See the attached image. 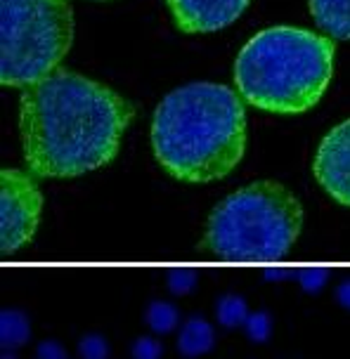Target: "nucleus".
Segmentation results:
<instances>
[{
    "label": "nucleus",
    "mask_w": 350,
    "mask_h": 359,
    "mask_svg": "<svg viewBox=\"0 0 350 359\" xmlns=\"http://www.w3.org/2000/svg\"><path fill=\"white\" fill-rule=\"evenodd\" d=\"M251 0H166L175 27L184 34H211L230 27Z\"/></svg>",
    "instance_id": "obj_8"
},
{
    "label": "nucleus",
    "mask_w": 350,
    "mask_h": 359,
    "mask_svg": "<svg viewBox=\"0 0 350 359\" xmlns=\"http://www.w3.org/2000/svg\"><path fill=\"white\" fill-rule=\"evenodd\" d=\"M215 314H218V322L227 329H237L249 319L246 303L239 296H222L218 300V307H215Z\"/></svg>",
    "instance_id": "obj_12"
},
{
    "label": "nucleus",
    "mask_w": 350,
    "mask_h": 359,
    "mask_svg": "<svg viewBox=\"0 0 350 359\" xmlns=\"http://www.w3.org/2000/svg\"><path fill=\"white\" fill-rule=\"evenodd\" d=\"M336 300H339L343 307H348V310H350V279L343 281V284L336 288Z\"/></svg>",
    "instance_id": "obj_20"
},
{
    "label": "nucleus",
    "mask_w": 350,
    "mask_h": 359,
    "mask_svg": "<svg viewBox=\"0 0 350 359\" xmlns=\"http://www.w3.org/2000/svg\"><path fill=\"white\" fill-rule=\"evenodd\" d=\"M327 269L324 267H308L301 272V277H298V281H301V286L305 288V291H320V288L327 284Z\"/></svg>",
    "instance_id": "obj_18"
},
{
    "label": "nucleus",
    "mask_w": 350,
    "mask_h": 359,
    "mask_svg": "<svg viewBox=\"0 0 350 359\" xmlns=\"http://www.w3.org/2000/svg\"><path fill=\"white\" fill-rule=\"evenodd\" d=\"M3 359H17V357L12 355V352H5V355H3Z\"/></svg>",
    "instance_id": "obj_21"
},
{
    "label": "nucleus",
    "mask_w": 350,
    "mask_h": 359,
    "mask_svg": "<svg viewBox=\"0 0 350 359\" xmlns=\"http://www.w3.org/2000/svg\"><path fill=\"white\" fill-rule=\"evenodd\" d=\"M213 343H215V333L211 329V324L201 317H192L182 326L180 338H177V350H180L182 357L194 359L211 352Z\"/></svg>",
    "instance_id": "obj_10"
},
{
    "label": "nucleus",
    "mask_w": 350,
    "mask_h": 359,
    "mask_svg": "<svg viewBox=\"0 0 350 359\" xmlns=\"http://www.w3.org/2000/svg\"><path fill=\"white\" fill-rule=\"evenodd\" d=\"M29 336L31 324L27 314L22 310H3V317H0V343H3V350L10 352L22 348L29 341Z\"/></svg>",
    "instance_id": "obj_11"
},
{
    "label": "nucleus",
    "mask_w": 350,
    "mask_h": 359,
    "mask_svg": "<svg viewBox=\"0 0 350 359\" xmlns=\"http://www.w3.org/2000/svg\"><path fill=\"white\" fill-rule=\"evenodd\" d=\"M36 359H69L67 350L55 341H43L36 350Z\"/></svg>",
    "instance_id": "obj_19"
},
{
    "label": "nucleus",
    "mask_w": 350,
    "mask_h": 359,
    "mask_svg": "<svg viewBox=\"0 0 350 359\" xmlns=\"http://www.w3.org/2000/svg\"><path fill=\"white\" fill-rule=\"evenodd\" d=\"M313 172L334 201L350 206V118L324 135L315 154Z\"/></svg>",
    "instance_id": "obj_7"
},
{
    "label": "nucleus",
    "mask_w": 350,
    "mask_h": 359,
    "mask_svg": "<svg viewBox=\"0 0 350 359\" xmlns=\"http://www.w3.org/2000/svg\"><path fill=\"white\" fill-rule=\"evenodd\" d=\"M3 3L5 88H29L55 74L74 43L69 0H0Z\"/></svg>",
    "instance_id": "obj_5"
},
{
    "label": "nucleus",
    "mask_w": 350,
    "mask_h": 359,
    "mask_svg": "<svg viewBox=\"0 0 350 359\" xmlns=\"http://www.w3.org/2000/svg\"><path fill=\"white\" fill-rule=\"evenodd\" d=\"M147 324L154 333H168L177 326V310L175 305L163 303V300H154L147 307Z\"/></svg>",
    "instance_id": "obj_13"
},
{
    "label": "nucleus",
    "mask_w": 350,
    "mask_h": 359,
    "mask_svg": "<svg viewBox=\"0 0 350 359\" xmlns=\"http://www.w3.org/2000/svg\"><path fill=\"white\" fill-rule=\"evenodd\" d=\"M334 76V41L296 27H270L241 48L234 83L249 104L303 114L322 100Z\"/></svg>",
    "instance_id": "obj_3"
},
{
    "label": "nucleus",
    "mask_w": 350,
    "mask_h": 359,
    "mask_svg": "<svg viewBox=\"0 0 350 359\" xmlns=\"http://www.w3.org/2000/svg\"><path fill=\"white\" fill-rule=\"evenodd\" d=\"M43 196L27 172L5 168L0 172V251L15 253L31 241L41 222Z\"/></svg>",
    "instance_id": "obj_6"
},
{
    "label": "nucleus",
    "mask_w": 350,
    "mask_h": 359,
    "mask_svg": "<svg viewBox=\"0 0 350 359\" xmlns=\"http://www.w3.org/2000/svg\"><path fill=\"white\" fill-rule=\"evenodd\" d=\"M310 15L329 38L350 41V0H310Z\"/></svg>",
    "instance_id": "obj_9"
},
{
    "label": "nucleus",
    "mask_w": 350,
    "mask_h": 359,
    "mask_svg": "<svg viewBox=\"0 0 350 359\" xmlns=\"http://www.w3.org/2000/svg\"><path fill=\"white\" fill-rule=\"evenodd\" d=\"M161 352H163L161 343L149 336H142L133 343V357L135 359H161Z\"/></svg>",
    "instance_id": "obj_17"
},
{
    "label": "nucleus",
    "mask_w": 350,
    "mask_h": 359,
    "mask_svg": "<svg viewBox=\"0 0 350 359\" xmlns=\"http://www.w3.org/2000/svg\"><path fill=\"white\" fill-rule=\"evenodd\" d=\"M79 355L81 359H107L109 357V345L97 333H90V336L81 338L79 343Z\"/></svg>",
    "instance_id": "obj_16"
},
{
    "label": "nucleus",
    "mask_w": 350,
    "mask_h": 359,
    "mask_svg": "<svg viewBox=\"0 0 350 359\" xmlns=\"http://www.w3.org/2000/svg\"><path fill=\"white\" fill-rule=\"evenodd\" d=\"M194 286H196V272H194V269H189V267L170 269L168 288L175 293V296H184V293H189Z\"/></svg>",
    "instance_id": "obj_15"
},
{
    "label": "nucleus",
    "mask_w": 350,
    "mask_h": 359,
    "mask_svg": "<svg viewBox=\"0 0 350 359\" xmlns=\"http://www.w3.org/2000/svg\"><path fill=\"white\" fill-rule=\"evenodd\" d=\"M301 227V201L275 180H260L211 210L199 251L227 262H272L291 251Z\"/></svg>",
    "instance_id": "obj_4"
},
{
    "label": "nucleus",
    "mask_w": 350,
    "mask_h": 359,
    "mask_svg": "<svg viewBox=\"0 0 350 359\" xmlns=\"http://www.w3.org/2000/svg\"><path fill=\"white\" fill-rule=\"evenodd\" d=\"M159 165L182 182H213L237 168L246 151V114L232 88L189 83L168 93L152 121Z\"/></svg>",
    "instance_id": "obj_2"
},
{
    "label": "nucleus",
    "mask_w": 350,
    "mask_h": 359,
    "mask_svg": "<svg viewBox=\"0 0 350 359\" xmlns=\"http://www.w3.org/2000/svg\"><path fill=\"white\" fill-rule=\"evenodd\" d=\"M246 333H249L251 341L256 343H265L267 338H270L272 333V319L267 312H253L249 314V319H246Z\"/></svg>",
    "instance_id": "obj_14"
},
{
    "label": "nucleus",
    "mask_w": 350,
    "mask_h": 359,
    "mask_svg": "<svg viewBox=\"0 0 350 359\" xmlns=\"http://www.w3.org/2000/svg\"><path fill=\"white\" fill-rule=\"evenodd\" d=\"M97 3H105V0H97Z\"/></svg>",
    "instance_id": "obj_22"
},
{
    "label": "nucleus",
    "mask_w": 350,
    "mask_h": 359,
    "mask_svg": "<svg viewBox=\"0 0 350 359\" xmlns=\"http://www.w3.org/2000/svg\"><path fill=\"white\" fill-rule=\"evenodd\" d=\"M135 109L116 90L57 69L24 88L19 137L29 170L38 177H79L119 154Z\"/></svg>",
    "instance_id": "obj_1"
}]
</instances>
